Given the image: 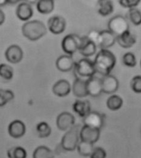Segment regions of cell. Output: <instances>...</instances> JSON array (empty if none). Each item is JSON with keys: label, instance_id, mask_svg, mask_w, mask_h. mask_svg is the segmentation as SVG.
<instances>
[{"label": "cell", "instance_id": "obj_1", "mask_svg": "<svg viewBox=\"0 0 141 158\" xmlns=\"http://www.w3.org/2000/svg\"><path fill=\"white\" fill-rule=\"evenodd\" d=\"M96 72L106 76L110 75L116 63L115 55L108 49H102L98 52L93 60Z\"/></svg>", "mask_w": 141, "mask_h": 158}, {"label": "cell", "instance_id": "obj_2", "mask_svg": "<svg viewBox=\"0 0 141 158\" xmlns=\"http://www.w3.org/2000/svg\"><path fill=\"white\" fill-rule=\"evenodd\" d=\"M23 36L30 41L35 42L47 33V28L42 22L39 20L27 21L22 27Z\"/></svg>", "mask_w": 141, "mask_h": 158}, {"label": "cell", "instance_id": "obj_3", "mask_svg": "<svg viewBox=\"0 0 141 158\" xmlns=\"http://www.w3.org/2000/svg\"><path fill=\"white\" fill-rule=\"evenodd\" d=\"M79 127L78 126H73L70 129L67 131L63 136L60 143V147L64 151L73 152L78 147L79 143Z\"/></svg>", "mask_w": 141, "mask_h": 158}, {"label": "cell", "instance_id": "obj_4", "mask_svg": "<svg viewBox=\"0 0 141 158\" xmlns=\"http://www.w3.org/2000/svg\"><path fill=\"white\" fill-rule=\"evenodd\" d=\"M83 44V37L76 34H69L63 38L61 42L62 49L67 55L73 56L80 49Z\"/></svg>", "mask_w": 141, "mask_h": 158}, {"label": "cell", "instance_id": "obj_5", "mask_svg": "<svg viewBox=\"0 0 141 158\" xmlns=\"http://www.w3.org/2000/svg\"><path fill=\"white\" fill-rule=\"evenodd\" d=\"M75 71L80 77L90 78L94 76L96 72L94 63L88 58H82L78 62H75Z\"/></svg>", "mask_w": 141, "mask_h": 158}, {"label": "cell", "instance_id": "obj_6", "mask_svg": "<svg viewBox=\"0 0 141 158\" xmlns=\"http://www.w3.org/2000/svg\"><path fill=\"white\" fill-rule=\"evenodd\" d=\"M108 30L115 36H120L126 31H129V23L127 19L123 16L117 15L113 17L108 22Z\"/></svg>", "mask_w": 141, "mask_h": 158}, {"label": "cell", "instance_id": "obj_7", "mask_svg": "<svg viewBox=\"0 0 141 158\" xmlns=\"http://www.w3.org/2000/svg\"><path fill=\"white\" fill-rule=\"evenodd\" d=\"M100 130L99 128L83 125L79 131L80 140L94 144L100 137Z\"/></svg>", "mask_w": 141, "mask_h": 158}, {"label": "cell", "instance_id": "obj_8", "mask_svg": "<svg viewBox=\"0 0 141 158\" xmlns=\"http://www.w3.org/2000/svg\"><path fill=\"white\" fill-rule=\"evenodd\" d=\"M116 42V36L109 30H103L99 32L97 47H99L102 49H108L115 44Z\"/></svg>", "mask_w": 141, "mask_h": 158}, {"label": "cell", "instance_id": "obj_9", "mask_svg": "<svg viewBox=\"0 0 141 158\" xmlns=\"http://www.w3.org/2000/svg\"><path fill=\"white\" fill-rule=\"evenodd\" d=\"M105 118L106 116L104 114H100L98 112L91 111L87 116L83 118V125L101 129L104 125Z\"/></svg>", "mask_w": 141, "mask_h": 158}, {"label": "cell", "instance_id": "obj_10", "mask_svg": "<svg viewBox=\"0 0 141 158\" xmlns=\"http://www.w3.org/2000/svg\"><path fill=\"white\" fill-rule=\"evenodd\" d=\"M75 116L69 112H63L57 117V127L61 131H68L73 126H75Z\"/></svg>", "mask_w": 141, "mask_h": 158}, {"label": "cell", "instance_id": "obj_11", "mask_svg": "<svg viewBox=\"0 0 141 158\" xmlns=\"http://www.w3.org/2000/svg\"><path fill=\"white\" fill-rule=\"evenodd\" d=\"M50 31L54 35H59L64 32L66 27V21L60 16H54L48 20L47 23Z\"/></svg>", "mask_w": 141, "mask_h": 158}, {"label": "cell", "instance_id": "obj_12", "mask_svg": "<svg viewBox=\"0 0 141 158\" xmlns=\"http://www.w3.org/2000/svg\"><path fill=\"white\" fill-rule=\"evenodd\" d=\"M87 91L88 95L92 97H98L103 93L102 86V79L98 77L92 76L87 80Z\"/></svg>", "mask_w": 141, "mask_h": 158}, {"label": "cell", "instance_id": "obj_13", "mask_svg": "<svg viewBox=\"0 0 141 158\" xmlns=\"http://www.w3.org/2000/svg\"><path fill=\"white\" fill-rule=\"evenodd\" d=\"M6 60L12 64H18L22 60L23 52L18 45H12L5 52Z\"/></svg>", "mask_w": 141, "mask_h": 158}, {"label": "cell", "instance_id": "obj_14", "mask_svg": "<svg viewBox=\"0 0 141 158\" xmlns=\"http://www.w3.org/2000/svg\"><path fill=\"white\" fill-rule=\"evenodd\" d=\"M102 86H103V93L114 94L116 92L119 87L118 80L111 75L103 76L102 79Z\"/></svg>", "mask_w": 141, "mask_h": 158}, {"label": "cell", "instance_id": "obj_15", "mask_svg": "<svg viewBox=\"0 0 141 158\" xmlns=\"http://www.w3.org/2000/svg\"><path fill=\"white\" fill-rule=\"evenodd\" d=\"M57 69L62 72H68L75 67V62L73 59L72 56L69 55H63L56 60L55 62Z\"/></svg>", "mask_w": 141, "mask_h": 158}, {"label": "cell", "instance_id": "obj_16", "mask_svg": "<svg viewBox=\"0 0 141 158\" xmlns=\"http://www.w3.org/2000/svg\"><path fill=\"white\" fill-rule=\"evenodd\" d=\"M8 133L13 138H20L26 133V128L24 123L20 120H14L8 126Z\"/></svg>", "mask_w": 141, "mask_h": 158}, {"label": "cell", "instance_id": "obj_17", "mask_svg": "<svg viewBox=\"0 0 141 158\" xmlns=\"http://www.w3.org/2000/svg\"><path fill=\"white\" fill-rule=\"evenodd\" d=\"M72 91L74 94L78 98H84L88 95L87 91V81L83 80L82 78L76 76L72 86Z\"/></svg>", "mask_w": 141, "mask_h": 158}, {"label": "cell", "instance_id": "obj_18", "mask_svg": "<svg viewBox=\"0 0 141 158\" xmlns=\"http://www.w3.org/2000/svg\"><path fill=\"white\" fill-rule=\"evenodd\" d=\"M16 14L21 21H28L33 16V8L29 3H21L17 8Z\"/></svg>", "mask_w": 141, "mask_h": 158}, {"label": "cell", "instance_id": "obj_19", "mask_svg": "<svg viewBox=\"0 0 141 158\" xmlns=\"http://www.w3.org/2000/svg\"><path fill=\"white\" fill-rule=\"evenodd\" d=\"M52 91L58 97H65L70 93L71 85L66 80H59L53 85Z\"/></svg>", "mask_w": 141, "mask_h": 158}, {"label": "cell", "instance_id": "obj_20", "mask_svg": "<svg viewBox=\"0 0 141 158\" xmlns=\"http://www.w3.org/2000/svg\"><path fill=\"white\" fill-rule=\"evenodd\" d=\"M79 51L80 54L86 58L90 57L93 56L97 52V45L92 41H90L87 36H83V44Z\"/></svg>", "mask_w": 141, "mask_h": 158}, {"label": "cell", "instance_id": "obj_21", "mask_svg": "<svg viewBox=\"0 0 141 158\" xmlns=\"http://www.w3.org/2000/svg\"><path fill=\"white\" fill-rule=\"evenodd\" d=\"M116 42L123 48H131L136 43V37L129 30L116 36Z\"/></svg>", "mask_w": 141, "mask_h": 158}, {"label": "cell", "instance_id": "obj_22", "mask_svg": "<svg viewBox=\"0 0 141 158\" xmlns=\"http://www.w3.org/2000/svg\"><path fill=\"white\" fill-rule=\"evenodd\" d=\"M73 110L79 116L85 118L91 112V105L88 100H76L73 104Z\"/></svg>", "mask_w": 141, "mask_h": 158}, {"label": "cell", "instance_id": "obj_23", "mask_svg": "<svg viewBox=\"0 0 141 158\" xmlns=\"http://www.w3.org/2000/svg\"><path fill=\"white\" fill-rule=\"evenodd\" d=\"M98 12L100 15L106 17L114 11V4L111 0H98L97 3Z\"/></svg>", "mask_w": 141, "mask_h": 158}, {"label": "cell", "instance_id": "obj_24", "mask_svg": "<svg viewBox=\"0 0 141 158\" xmlns=\"http://www.w3.org/2000/svg\"><path fill=\"white\" fill-rule=\"evenodd\" d=\"M54 0H39L36 3V8L41 14H49L54 10Z\"/></svg>", "mask_w": 141, "mask_h": 158}, {"label": "cell", "instance_id": "obj_25", "mask_svg": "<svg viewBox=\"0 0 141 158\" xmlns=\"http://www.w3.org/2000/svg\"><path fill=\"white\" fill-rule=\"evenodd\" d=\"M123 105V99L121 96L117 94H112L107 100V106L111 111H116Z\"/></svg>", "mask_w": 141, "mask_h": 158}, {"label": "cell", "instance_id": "obj_26", "mask_svg": "<svg viewBox=\"0 0 141 158\" xmlns=\"http://www.w3.org/2000/svg\"><path fill=\"white\" fill-rule=\"evenodd\" d=\"M54 153L46 146H39L33 152V158H54Z\"/></svg>", "mask_w": 141, "mask_h": 158}, {"label": "cell", "instance_id": "obj_27", "mask_svg": "<svg viewBox=\"0 0 141 158\" xmlns=\"http://www.w3.org/2000/svg\"><path fill=\"white\" fill-rule=\"evenodd\" d=\"M93 149H94V146L92 143H87L84 141H80L77 147V150L79 155L83 156H90Z\"/></svg>", "mask_w": 141, "mask_h": 158}, {"label": "cell", "instance_id": "obj_28", "mask_svg": "<svg viewBox=\"0 0 141 158\" xmlns=\"http://www.w3.org/2000/svg\"><path fill=\"white\" fill-rule=\"evenodd\" d=\"M8 158H26L27 152L22 147H13L8 149Z\"/></svg>", "mask_w": 141, "mask_h": 158}, {"label": "cell", "instance_id": "obj_29", "mask_svg": "<svg viewBox=\"0 0 141 158\" xmlns=\"http://www.w3.org/2000/svg\"><path fill=\"white\" fill-rule=\"evenodd\" d=\"M36 132L41 138L48 137L51 133V127L47 123L41 122L36 125Z\"/></svg>", "mask_w": 141, "mask_h": 158}, {"label": "cell", "instance_id": "obj_30", "mask_svg": "<svg viewBox=\"0 0 141 158\" xmlns=\"http://www.w3.org/2000/svg\"><path fill=\"white\" fill-rule=\"evenodd\" d=\"M127 18L135 26H139L141 24V12L136 8L129 9V12L127 13Z\"/></svg>", "mask_w": 141, "mask_h": 158}, {"label": "cell", "instance_id": "obj_31", "mask_svg": "<svg viewBox=\"0 0 141 158\" xmlns=\"http://www.w3.org/2000/svg\"><path fill=\"white\" fill-rule=\"evenodd\" d=\"M14 71L12 66L6 64L0 65V77L6 81H10L13 78Z\"/></svg>", "mask_w": 141, "mask_h": 158}, {"label": "cell", "instance_id": "obj_32", "mask_svg": "<svg viewBox=\"0 0 141 158\" xmlns=\"http://www.w3.org/2000/svg\"><path fill=\"white\" fill-rule=\"evenodd\" d=\"M122 62L126 66L135 67L136 65V57L132 52H127L122 57Z\"/></svg>", "mask_w": 141, "mask_h": 158}, {"label": "cell", "instance_id": "obj_33", "mask_svg": "<svg viewBox=\"0 0 141 158\" xmlns=\"http://www.w3.org/2000/svg\"><path fill=\"white\" fill-rule=\"evenodd\" d=\"M131 87L136 94H141V75H136L131 80Z\"/></svg>", "mask_w": 141, "mask_h": 158}, {"label": "cell", "instance_id": "obj_34", "mask_svg": "<svg viewBox=\"0 0 141 158\" xmlns=\"http://www.w3.org/2000/svg\"><path fill=\"white\" fill-rule=\"evenodd\" d=\"M140 2V0H119V3L123 8H135Z\"/></svg>", "mask_w": 141, "mask_h": 158}, {"label": "cell", "instance_id": "obj_35", "mask_svg": "<svg viewBox=\"0 0 141 158\" xmlns=\"http://www.w3.org/2000/svg\"><path fill=\"white\" fill-rule=\"evenodd\" d=\"M107 157V152L106 151L102 148H94L92 154L90 156V158H106Z\"/></svg>", "mask_w": 141, "mask_h": 158}, {"label": "cell", "instance_id": "obj_36", "mask_svg": "<svg viewBox=\"0 0 141 158\" xmlns=\"http://www.w3.org/2000/svg\"><path fill=\"white\" fill-rule=\"evenodd\" d=\"M0 93L2 94L8 102H10L14 98V93L12 90L9 89H0Z\"/></svg>", "mask_w": 141, "mask_h": 158}, {"label": "cell", "instance_id": "obj_37", "mask_svg": "<svg viewBox=\"0 0 141 158\" xmlns=\"http://www.w3.org/2000/svg\"><path fill=\"white\" fill-rule=\"evenodd\" d=\"M99 32L100 31H96V30H92L91 31H89V33L87 34V38L89 39L90 41L94 42V43H97L98 36H99Z\"/></svg>", "mask_w": 141, "mask_h": 158}, {"label": "cell", "instance_id": "obj_38", "mask_svg": "<svg viewBox=\"0 0 141 158\" xmlns=\"http://www.w3.org/2000/svg\"><path fill=\"white\" fill-rule=\"evenodd\" d=\"M8 101L7 100V98L4 97V96L0 93V107H3L4 105L8 104Z\"/></svg>", "mask_w": 141, "mask_h": 158}, {"label": "cell", "instance_id": "obj_39", "mask_svg": "<svg viewBox=\"0 0 141 158\" xmlns=\"http://www.w3.org/2000/svg\"><path fill=\"white\" fill-rule=\"evenodd\" d=\"M4 21H5V14L3 11L0 9V26L3 24Z\"/></svg>", "mask_w": 141, "mask_h": 158}, {"label": "cell", "instance_id": "obj_40", "mask_svg": "<svg viewBox=\"0 0 141 158\" xmlns=\"http://www.w3.org/2000/svg\"><path fill=\"white\" fill-rule=\"evenodd\" d=\"M8 3V0H0V7L6 5Z\"/></svg>", "mask_w": 141, "mask_h": 158}, {"label": "cell", "instance_id": "obj_41", "mask_svg": "<svg viewBox=\"0 0 141 158\" xmlns=\"http://www.w3.org/2000/svg\"><path fill=\"white\" fill-rule=\"evenodd\" d=\"M25 1H26V3L30 4V3H37L39 0H25Z\"/></svg>", "mask_w": 141, "mask_h": 158}, {"label": "cell", "instance_id": "obj_42", "mask_svg": "<svg viewBox=\"0 0 141 158\" xmlns=\"http://www.w3.org/2000/svg\"><path fill=\"white\" fill-rule=\"evenodd\" d=\"M20 0H8V3H18V2H19Z\"/></svg>", "mask_w": 141, "mask_h": 158}, {"label": "cell", "instance_id": "obj_43", "mask_svg": "<svg viewBox=\"0 0 141 158\" xmlns=\"http://www.w3.org/2000/svg\"><path fill=\"white\" fill-rule=\"evenodd\" d=\"M140 66H141V60H140Z\"/></svg>", "mask_w": 141, "mask_h": 158}]
</instances>
